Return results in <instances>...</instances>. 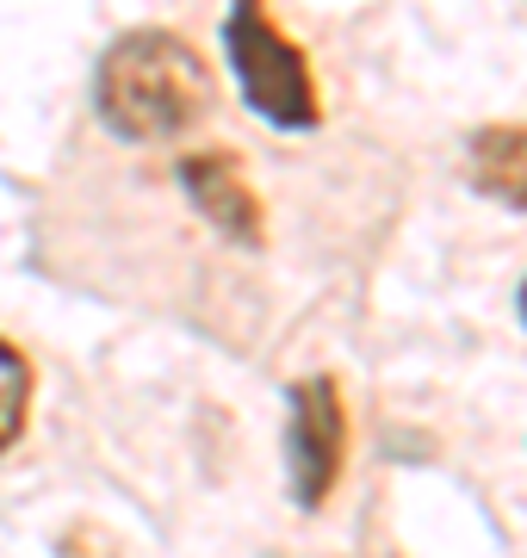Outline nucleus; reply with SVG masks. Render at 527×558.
Wrapping results in <instances>:
<instances>
[{"instance_id":"1","label":"nucleus","mask_w":527,"mask_h":558,"mask_svg":"<svg viewBox=\"0 0 527 558\" xmlns=\"http://www.w3.org/2000/svg\"><path fill=\"white\" fill-rule=\"evenodd\" d=\"M94 106H100V124L124 143L186 137L211 112V69L186 38L143 25L106 44L94 69Z\"/></svg>"},{"instance_id":"6","label":"nucleus","mask_w":527,"mask_h":558,"mask_svg":"<svg viewBox=\"0 0 527 558\" xmlns=\"http://www.w3.org/2000/svg\"><path fill=\"white\" fill-rule=\"evenodd\" d=\"M25 416H32V360L0 336V453L25 435Z\"/></svg>"},{"instance_id":"3","label":"nucleus","mask_w":527,"mask_h":558,"mask_svg":"<svg viewBox=\"0 0 527 558\" xmlns=\"http://www.w3.org/2000/svg\"><path fill=\"white\" fill-rule=\"evenodd\" d=\"M347 465V410L335 379H298L292 385V422H285V472H292V497L305 509H323L329 490L342 484Z\"/></svg>"},{"instance_id":"4","label":"nucleus","mask_w":527,"mask_h":558,"mask_svg":"<svg viewBox=\"0 0 527 558\" xmlns=\"http://www.w3.org/2000/svg\"><path fill=\"white\" fill-rule=\"evenodd\" d=\"M181 186L193 193V205L218 223L223 236L261 242V205H255V193H248V180H243V168H236V156H223V149L186 156L181 161Z\"/></svg>"},{"instance_id":"7","label":"nucleus","mask_w":527,"mask_h":558,"mask_svg":"<svg viewBox=\"0 0 527 558\" xmlns=\"http://www.w3.org/2000/svg\"><path fill=\"white\" fill-rule=\"evenodd\" d=\"M522 323H527V286H522Z\"/></svg>"},{"instance_id":"5","label":"nucleus","mask_w":527,"mask_h":558,"mask_svg":"<svg viewBox=\"0 0 527 558\" xmlns=\"http://www.w3.org/2000/svg\"><path fill=\"white\" fill-rule=\"evenodd\" d=\"M466 174L485 199L527 211V124H490L466 149Z\"/></svg>"},{"instance_id":"2","label":"nucleus","mask_w":527,"mask_h":558,"mask_svg":"<svg viewBox=\"0 0 527 558\" xmlns=\"http://www.w3.org/2000/svg\"><path fill=\"white\" fill-rule=\"evenodd\" d=\"M223 50L236 69L243 100L261 112L273 131H317L323 124V100H317V75L310 57L280 32L267 0H236L223 13Z\"/></svg>"}]
</instances>
